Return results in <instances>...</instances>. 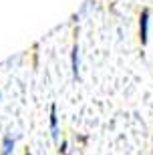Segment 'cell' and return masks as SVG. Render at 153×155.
<instances>
[{
	"instance_id": "277c9868",
	"label": "cell",
	"mask_w": 153,
	"mask_h": 155,
	"mask_svg": "<svg viewBox=\"0 0 153 155\" xmlns=\"http://www.w3.org/2000/svg\"><path fill=\"white\" fill-rule=\"evenodd\" d=\"M14 145H16V137L14 135H4L2 137V151H0V155H12Z\"/></svg>"
},
{
	"instance_id": "6da1fadb",
	"label": "cell",
	"mask_w": 153,
	"mask_h": 155,
	"mask_svg": "<svg viewBox=\"0 0 153 155\" xmlns=\"http://www.w3.org/2000/svg\"><path fill=\"white\" fill-rule=\"evenodd\" d=\"M149 20H151V10L147 6L139 10V16H137V38H139V45L145 46L149 38Z\"/></svg>"
},
{
	"instance_id": "5b68a950",
	"label": "cell",
	"mask_w": 153,
	"mask_h": 155,
	"mask_svg": "<svg viewBox=\"0 0 153 155\" xmlns=\"http://www.w3.org/2000/svg\"><path fill=\"white\" fill-rule=\"evenodd\" d=\"M38 42H34L32 48H30V52H32V67H38Z\"/></svg>"
},
{
	"instance_id": "7a4b0ae2",
	"label": "cell",
	"mask_w": 153,
	"mask_h": 155,
	"mask_svg": "<svg viewBox=\"0 0 153 155\" xmlns=\"http://www.w3.org/2000/svg\"><path fill=\"white\" fill-rule=\"evenodd\" d=\"M73 48H71V71H73V79H81V48H79V26L73 30Z\"/></svg>"
},
{
	"instance_id": "3957f363",
	"label": "cell",
	"mask_w": 153,
	"mask_h": 155,
	"mask_svg": "<svg viewBox=\"0 0 153 155\" xmlns=\"http://www.w3.org/2000/svg\"><path fill=\"white\" fill-rule=\"evenodd\" d=\"M48 127H51L52 141H57V143H58L61 135H58V115H57V105H55V103L51 105V111H48Z\"/></svg>"
},
{
	"instance_id": "8992f818",
	"label": "cell",
	"mask_w": 153,
	"mask_h": 155,
	"mask_svg": "<svg viewBox=\"0 0 153 155\" xmlns=\"http://www.w3.org/2000/svg\"><path fill=\"white\" fill-rule=\"evenodd\" d=\"M24 155H32V153H30V151H28V147H26V151H24Z\"/></svg>"
}]
</instances>
